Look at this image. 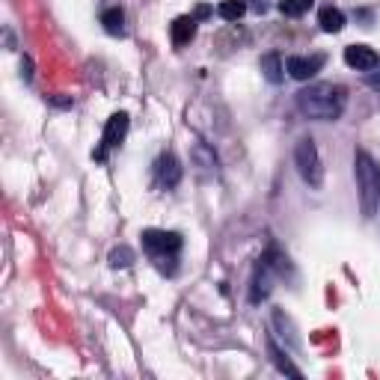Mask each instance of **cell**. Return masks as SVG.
Wrapping results in <instances>:
<instances>
[{"mask_svg":"<svg viewBox=\"0 0 380 380\" xmlns=\"http://www.w3.org/2000/svg\"><path fill=\"white\" fill-rule=\"evenodd\" d=\"M345 104H348V93L339 84H309L297 93L300 113L318 122H336L345 113Z\"/></svg>","mask_w":380,"mask_h":380,"instance_id":"obj_1","label":"cell"},{"mask_svg":"<svg viewBox=\"0 0 380 380\" xmlns=\"http://www.w3.org/2000/svg\"><path fill=\"white\" fill-rule=\"evenodd\" d=\"M354 173H356V187H360V205L365 217H374L380 205V166L368 152L354 155Z\"/></svg>","mask_w":380,"mask_h":380,"instance_id":"obj_2","label":"cell"},{"mask_svg":"<svg viewBox=\"0 0 380 380\" xmlns=\"http://www.w3.org/2000/svg\"><path fill=\"white\" fill-rule=\"evenodd\" d=\"M143 250H146L158 271L173 274L175 271V255L182 250V235L178 232H164V229H146L143 232Z\"/></svg>","mask_w":380,"mask_h":380,"instance_id":"obj_3","label":"cell"},{"mask_svg":"<svg viewBox=\"0 0 380 380\" xmlns=\"http://www.w3.org/2000/svg\"><path fill=\"white\" fill-rule=\"evenodd\" d=\"M294 166L300 178L312 187V190H321L324 184V164H321V155H318V146L312 137H300L297 146H294Z\"/></svg>","mask_w":380,"mask_h":380,"instance_id":"obj_4","label":"cell"},{"mask_svg":"<svg viewBox=\"0 0 380 380\" xmlns=\"http://www.w3.org/2000/svg\"><path fill=\"white\" fill-rule=\"evenodd\" d=\"M128 125H131L128 113H113V116H110V119H107V125H104L102 149L93 152V158H95V161H104V158H107V149L122 146V140H125V134H128Z\"/></svg>","mask_w":380,"mask_h":380,"instance_id":"obj_5","label":"cell"},{"mask_svg":"<svg viewBox=\"0 0 380 380\" xmlns=\"http://www.w3.org/2000/svg\"><path fill=\"white\" fill-rule=\"evenodd\" d=\"M271 283H274V267L271 262L262 259L255 262V271H253V283H250V303H262V300L271 297Z\"/></svg>","mask_w":380,"mask_h":380,"instance_id":"obj_6","label":"cell"},{"mask_svg":"<svg viewBox=\"0 0 380 380\" xmlns=\"http://www.w3.org/2000/svg\"><path fill=\"white\" fill-rule=\"evenodd\" d=\"M345 63L356 72H374L380 65V57H377L374 48H368V45H348V48H345Z\"/></svg>","mask_w":380,"mask_h":380,"instance_id":"obj_7","label":"cell"},{"mask_svg":"<svg viewBox=\"0 0 380 380\" xmlns=\"http://www.w3.org/2000/svg\"><path fill=\"white\" fill-rule=\"evenodd\" d=\"M324 65V57L315 54V57H288L285 60V72L294 77V81H312Z\"/></svg>","mask_w":380,"mask_h":380,"instance_id":"obj_8","label":"cell"},{"mask_svg":"<svg viewBox=\"0 0 380 380\" xmlns=\"http://www.w3.org/2000/svg\"><path fill=\"white\" fill-rule=\"evenodd\" d=\"M155 175H158V184L166 187V190H173L178 182H182V164H178L175 155H161L158 164H155Z\"/></svg>","mask_w":380,"mask_h":380,"instance_id":"obj_9","label":"cell"},{"mask_svg":"<svg viewBox=\"0 0 380 380\" xmlns=\"http://www.w3.org/2000/svg\"><path fill=\"white\" fill-rule=\"evenodd\" d=\"M196 24H199V21H196L193 15H182V18L173 21L170 36H173V45H175V48H184V45L193 42V36H196Z\"/></svg>","mask_w":380,"mask_h":380,"instance_id":"obj_10","label":"cell"},{"mask_svg":"<svg viewBox=\"0 0 380 380\" xmlns=\"http://www.w3.org/2000/svg\"><path fill=\"white\" fill-rule=\"evenodd\" d=\"M318 24L324 33H342L345 27V13L336 6H324L321 13H318Z\"/></svg>","mask_w":380,"mask_h":380,"instance_id":"obj_11","label":"cell"},{"mask_svg":"<svg viewBox=\"0 0 380 380\" xmlns=\"http://www.w3.org/2000/svg\"><path fill=\"white\" fill-rule=\"evenodd\" d=\"M267 354H271L274 365H276V368H279V372H283V374L303 377V372H300V368H297L292 360H288V356H285V351H279V348H276V342H274V339H267Z\"/></svg>","mask_w":380,"mask_h":380,"instance_id":"obj_12","label":"cell"},{"mask_svg":"<svg viewBox=\"0 0 380 380\" xmlns=\"http://www.w3.org/2000/svg\"><path fill=\"white\" fill-rule=\"evenodd\" d=\"M283 72H285V65H283V60H279V54H264V57H262L264 81L267 84H283Z\"/></svg>","mask_w":380,"mask_h":380,"instance_id":"obj_13","label":"cell"},{"mask_svg":"<svg viewBox=\"0 0 380 380\" xmlns=\"http://www.w3.org/2000/svg\"><path fill=\"white\" fill-rule=\"evenodd\" d=\"M102 24H104V30L110 33V36H122V33H125V13H122L119 6L104 9V13H102Z\"/></svg>","mask_w":380,"mask_h":380,"instance_id":"obj_14","label":"cell"},{"mask_svg":"<svg viewBox=\"0 0 380 380\" xmlns=\"http://www.w3.org/2000/svg\"><path fill=\"white\" fill-rule=\"evenodd\" d=\"M274 324H276L279 330H283V333H279V336L288 339V345H292V348H300V336L294 333V324L283 315V309H276V312H274Z\"/></svg>","mask_w":380,"mask_h":380,"instance_id":"obj_15","label":"cell"},{"mask_svg":"<svg viewBox=\"0 0 380 380\" xmlns=\"http://www.w3.org/2000/svg\"><path fill=\"white\" fill-rule=\"evenodd\" d=\"M244 13H247V3H244V0H223L217 6V15L223 21H238Z\"/></svg>","mask_w":380,"mask_h":380,"instance_id":"obj_16","label":"cell"},{"mask_svg":"<svg viewBox=\"0 0 380 380\" xmlns=\"http://www.w3.org/2000/svg\"><path fill=\"white\" fill-rule=\"evenodd\" d=\"M279 13L288 15V18H300V15H306L309 9H312V0H279Z\"/></svg>","mask_w":380,"mask_h":380,"instance_id":"obj_17","label":"cell"},{"mask_svg":"<svg viewBox=\"0 0 380 380\" xmlns=\"http://www.w3.org/2000/svg\"><path fill=\"white\" fill-rule=\"evenodd\" d=\"M131 262H134L131 247H116L110 253V267H113V271H125V267H131Z\"/></svg>","mask_w":380,"mask_h":380,"instance_id":"obj_18","label":"cell"},{"mask_svg":"<svg viewBox=\"0 0 380 380\" xmlns=\"http://www.w3.org/2000/svg\"><path fill=\"white\" fill-rule=\"evenodd\" d=\"M196 158H199V164L205 166V170H211V166H217V158H214V152H208L203 143L196 146Z\"/></svg>","mask_w":380,"mask_h":380,"instance_id":"obj_19","label":"cell"},{"mask_svg":"<svg viewBox=\"0 0 380 380\" xmlns=\"http://www.w3.org/2000/svg\"><path fill=\"white\" fill-rule=\"evenodd\" d=\"M21 77H24V81H33V60L30 57H24V63H21Z\"/></svg>","mask_w":380,"mask_h":380,"instance_id":"obj_20","label":"cell"},{"mask_svg":"<svg viewBox=\"0 0 380 380\" xmlns=\"http://www.w3.org/2000/svg\"><path fill=\"white\" fill-rule=\"evenodd\" d=\"M208 15H211V6H199V9H196V15H193V18L199 21V18H208Z\"/></svg>","mask_w":380,"mask_h":380,"instance_id":"obj_21","label":"cell"},{"mask_svg":"<svg viewBox=\"0 0 380 380\" xmlns=\"http://www.w3.org/2000/svg\"><path fill=\"white\" fill-rule=\"evenodd\" d=\"M51 102L57 104V107H69V104H72V98H51Z\"/></svg>","mask_w":380,"mask_h":380,"instance_id":"obj_22","label":"cell"}]
</instances>
